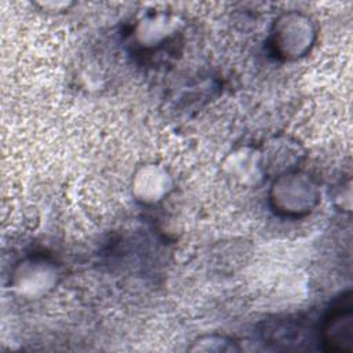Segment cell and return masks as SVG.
Wrapping results in <instances>:
<instances>
[{"label": "cell", "mask_w": 353, "mask_h": 353, "mask_svg": "<svg viewBox=\"0 0 353 353\" xmlns=\"http://www.w3.org/2000/svg\"><path fill=\"white\" fill-rule=\"evenodd\" d=\"M320 186L306 171L291 170L274 176L269 189V204L277 215L299 218L320 203Z\"/></svg>", "instance_id": "cell-1"}, {"label": "cell", "mask_w": 353, "mask_h": 353, "mask_svg": "<svg viewBox=\"0 0 353 353\" xmlns=\"http://www.w3.org/2000/svg\"><path fill=\"white\" fill-rule=\"evenodd\" d=\"M317 39V28L312 17L302 11L280 14L270 29V47L284 61H296L307 55Z\"/></svg>", "instance_id": "cell-2"}, {"label": "cell", "mask_w": 353, "mask_h": 353, "mask_svg": "<svg viewBox=\"0 0 353 353\" xmlns=\"http://www.w3.org/2000/svg\"><path fill=\"white\" fill-rule=\"evenodd\" d=\"M58 280V270L48 259L33 256L21 261L12 273V290L25 298H39L52 290Z\"/></svg>", "instance_id": "cell-3"}, {"label": "cell", "mask_w": 353, "mask_h": 353, "mask_svg": "<svg viewBox=\"0 0 353 353\" xmlns=\"http://www.w3.org/2000/svg\"><path fill=\"white\" fill-rule=\"evenodd\" d=\"M172 189V175L164 165L157 163L142 164L131 179V193L143 205H153L163 201Z\"/></svg>", "instance_id": "cell-4"}, {"label": "cell", "mask_w": 353, "mask_h": 353, "mask_svg": "<svg viewBox=\"0 0 353 353\" xmlns=\"http://www.w3.org/2000/svg\"><path fill=\"white\" fill-rule=\"evenodd\" d=\"M321 341L325 350L353 352V307L350 295L342 305L330 310L323 323Z\"/></svg>", "instance_id": "cell-5"}, {"label": "cell", "mask_w": 353, "mask_h": 353, "mask_svg": "<svg viewBox=\"0 0 353 353\" xmlns=\"http://www.w3.org/2000/svg\"><path fill=\"white\" fill-rule=\"evenodd\" d=\"M223 168L228 175L243 185H256L265 176L261 152L251 148H240L232 152L226 157Z\"/></svg>", "instance_id": "cell-6"}, {"label": "cell", "mask_w": 353, "mask_h": 353, "mask_svg": "<svg viewBox=\"0 0 353 353\" xmlns=\"http://www.w3.org/2000/svg\"><path fill=\"white\" fill-rule=\"evenodd\" d=\"M168 25H171V22L167 18H149L146 21H142L137 34L141 37L142 43L153 44L161 40L164 37V33L167 34L170 32Z\"/></svg>", "instance_id": "cell-7"}, {"label": "cell", "mask_w": 353, "mask_h": 353, "mask_svg": "<svg viewBox=\"0 0 353 353\" xmlns=\"http://www.w3.org/2000/svg\"><path fill=\"white\" fill-rule=\"evenodd\" d=\"M192 350H200V352H230L237 350V346L230 339H226L225 336H216V335H208L197 339L194 342V346Z\"/></svg>", "instance_id": "cell-8"}]
</instances>
